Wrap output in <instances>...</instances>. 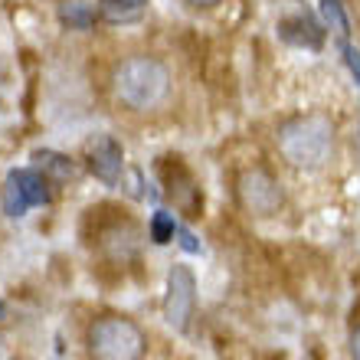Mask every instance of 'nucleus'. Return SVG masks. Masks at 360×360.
I'll use <instances>...</instances> for the list:
<instances>
[{
  "instance_id": "1",
  "label": "nucleus",
  "mask_w": 360,
  "mask_h": 360,
  "mask_svg": "<svg viewBox=\"0 0 360 360\" xmlns=\"http://www.w3.org/2000/svg\"><path fill=\"white\" fill-rule=\"evenodd\" d=\"M115 95L131 112H151L171 92V72L161 59L154 56H131L115 69Z\"/></svg>"
},
{
  "instance_id": "2",
  "label": "nucleus",
  "mask_w": 360,
  "mask_h": 360,
  "mask_svg": "<svg viewBox=\"0 0 360 360\" xmlns=\"http://www.w3.org/2000/svg\"><path fill=\"white\" fill-rule=\"evenodd\" d=\"M334 128L321 115L292 118L278 128V151L295 167H321L331 154Z\"/></svg>"
},
{
  "instance_id": "3",
  "label": "nucleus",
  "mask_w": 360,
  "mask_h": 360,
  "mask_svg": "<svg viewBox=\"0 0 360 360\" xmlns=\"http://www.w3.org/2000/svg\"><path fill=\"white\" fill-rule=\"evenodd\" d=\"M86 351L89 360H141L148 351V338L131 318L102 314L89 324Z\"/></svg>"
},
{
  "instance_id": "4",
  "label": "nucleus",
  "mask_w": 360,
  "mask_h": 360,
  "mask_svg": "<svg viewBox=\"0 0 360 360\" xmlns=\"http://www.w3.org/2000/svg\"><path fill=\"white\" fill-rule=\"evenodd\" d=\"M49 200H53V193H49L46 174L33 171V167H17V171H10L7 180H4L0 203H4L7 217H23L33 207H46Z\"/></svg>"
},
{
  "instance_id": "5",
  "label": "nucleus",
  "mask_w": 360,
  "mask_h": 360,
  "mask_svg": "<svg viewBox=\"0 0 360 360\" xmlns=\"http://www.w3.org/2000/svg\"><path fill=\"white\" fill-rule=\"evenodd\" d=\"M236 197L243 210H249L252 217H272L285 203L282 184L266 171V167H246L236 180Z\"/></svg>"
},
{
  "instance_id": "6",
  "label": "nucleus",
  "mask_w": 360,
  "mask_h": 360,
  "mask_svg": "<svg viewBox=\"0 0 360 360\" xmlns=\"http://www.w3.org/2000/svg\"><path fill=\"white\" fill-rule=\"evenodd\" d=\"M197 314V278L187 266H171L167 272V295H164V318L174 331H190V321Z\"/></svg>"
},
{
  "instance_id": "7",
  "label": "nucleus",
  "mask_w": 360,
  "mask_h": 360,
  "mask_svg": "<svg viewBox=\"0 0 360 360\" xmlns=\"http://www.w3.org/2000/svg\"><path fill=\"white\" fill-rule=\"evenodd\" d=\"M158 171H161V180H164L167 197H171L174 203L187 213V217H197L200 207H203V193H200L193 174L184 167V161H180V158H161Z\"/></svg>"
},
{
  "instance_id": "8",
  "label": "nucleus",
  "mask_w": 360,
  "mask_h": 360,
  "mask_svg": "<svg viewBox=\"0 0 360 360\" xmlns=\"http://www.w3.org/2000/svg\"><path fill=\"white\" fill-rule=\"evenodd\" d=\"M86 167L102 180V184H118L124 171V148L115 141L112 134H95L86 144Z\"/></svg>"
},
{
  "instance_id": "9",
  "label": "nucleus",
  "mask_w": 360,
  "mask_h": 360,
  "mask_svg": "<svg viewBox=\"0 0 360 360\" xmlns=\"http://www.w3.org/2000/svg\"><path fill=\"white\" fill-rule=\"evenodd\" d=\"M278 37L292 46H304V49H321L324 43V30L314 23L311 17H288L278 23Z\"/></svg>"
},
{
  "instance_id": "10",
  "label": "nucleus",
  "mask_w": 360,
  "mask_h": 360,
  "mask_svg": "<svg viewBox=\"0 0 360 360\" xmlns=\"http://www.w3.org/2000/svg\"><path fill=\"white\" fill-rule=\"evenodd\" d=\"M98 4H102L105 20H112V23H131L148 7V0H98Z\"/></svg>"
},
{
  "instance_id": "11",
  "label": "nucleus",
  "mask_w": 360,
  "mask_h": 360,
  "mask_svg": "<svg viewBox=\"0 0 360 360\" xmlns=\"http://www.w3.org/2000/svg\"><path fill=\"white\" fill-rule=\"evenodd\" d=\"M174 233H177V223H174V213H167V210H158L151 217V239L158 243V246H167L174 239Z\"/></svg>"
},
{
  "instance_id": "12",
  "label": "nucleus",
  "mask_w": 360,
  "mask_h": 360,
  "mask_svg": "<svg viewBox=\"0 0 360 360\" xmlns=\"http://www.w3.org/2000/svg\"><path fill=\"white\" fill-rule=\"evenodd\" d=\"M59 20H63V23H69V27H76V30H89V27H92V20H95V13L86 7V4H63Z\"/></svg>"
},
{
  "instance_id": "13",
  "label": "nucleus",
  "mask_w": 360,
  "mask_h": 360,
  "mask_svg": "<svg viewBox=\"0 0 360 360\" xmlns=\"http://www.w3.org/2000/svg\"><path fill=\"white\" fill-rule=\"evenodd\" d=\"M33 161H39L46 171H53L59 180H69L72 177V164H69V158H63V154H53V151H37L33 154Z\"/></svg>"
},
{
  "instance_id": "14",
  "label": "nucleus",
  "mask_w": 360,
  "mask_h": 360,
  "mask_svg": "<svg viewBox=\"0 0 360 360\" xmlns=\"http://www.w3.org/2000/svg\"><path fill=\"white\" fill-rule=\"evenodd\" d=\"M321 10H324V20L331 23L341 37H347L351 30H347V17H344V7H341V0H321Z\"/></svg>"
},
{
  "instance_id": "15",
  "label": "nucleus",
  "mask_w": 360,
  "mask_h": 360,
  "mask_svg": "<svg viewBox=\"0 0 360 360\" xmlns=\"http://www.w3.org/2000/svg\"><path fill=\"white\" fill-rule=\"evenodd\" d=\"M344 63H347V69H351V76L357 79V86H360V53H357V46H351V43H344Z\"/></svg>"
},
{
  "instance_id": "16",
  "label": "nucleus",
  "mask_w": 360,
  "mask_h": 360,
  "mask_svg": "<svg viewBox=\"0 0 360 360\" xmlns=\"http://www.w3.org/2000/svg\"><path fill=\"white\" fill-rule=\"evenodd\" d=\"M180 246L187 249V252H200V243L190 236V233H180Z\"/></svg>"
},
{
  "instance_id": "17",
  "label": "nucleus",
  "mask_w": 360,
  "mask_h": 360,
  "mask_svg": "<svg viewBox=\"0 0 360 360\" xmlns=\"http://www.w3.org/2000/svg\"><path fill=\"white\" fill-rule=\"evenodd\" d=\"M351 357H354V360H360V328L351 334Z\"/></svg>"
},
{
  "instance_id": "18",
  "label": "nucleus",
  "mask_w": 360,
  "mask_h": 360,
  "mask_svg": "<svg viewBox=\"0 0 360 360\" xmlns=\"http://www.w3.org/2000/svg\"><path fill=\"white\" fill-rule=\"evenodd\" d=\"M187 4H190V7H203V10H207V7H217V4H223V0H187Z\"/></svg>"
},
{
  "instance_id": "19",
  "label": "nucleus",
  "mask_w": 360,
  "mask_h": 360,
  "mask_svg": "<svg viewBox=\"0 0 360 360\" xmlns=\"http://www.w3.org/2000/svg\"><path fill=\"white\" fill-rule=\"evenodd\" d=\"M0 360H10V347H7V341L0 338Z\"/></svg>"
}]
</instances>
